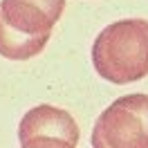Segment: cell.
I'll return each mask as SVG.
<instances>
[{"instance_id":"6da1fadb","label":"cell","mask_w":148,"mask_h":148,"mask_svg":"<svg viewBox=\"0 0 148 148\" xmlns=\"http://www.w3.org/2000/svg\"><path fill=\"white\" fill-rule=\"evenodd\" d=\"M97 74L117 85L148 76V20L123 18L110 23L92 43Z\"/></svg>"},{"instance_id":"3957f363","label":"cell","mask_w":148,"mask_h":148,"mask_svg":"<svg viewBox=\"0 0 148 148\" xmlns=\"http://www.w3.org/2000/svg\"><path fill=\"white\" fill-rule=\"evenodd\" d=\"M92 148H148V94L119 97L97 117Z\"/></svg>"},{"instance_id":"277c9868","label":"cell","mask_w":148,"mask_h":148,"mask_svg":"<svg viewBox=\"0 0 148 148\" xmlns=\"http://www.w3.org/2000/svg\"><path fill=\"white\" fill-rule=\"evenodd\" d=\"M81 130L63 108L40 103L29 108L18 123L20 148H76Z\"/></svg>"},{"instance_id":"7a4b0ae2","label":"cell","mask_w":148,"mask_h":148,"mask_svg":"<svg viewBox=\"0 0 148 148\" xmlns=\"http://www.w3.org/2000/svg\"><path fill=\"white\" fill-rule=\"evenodd\" d=\"M65 0H2L0 2V56L29 61L45 49Z\"/></svg>"}]
</instances>
